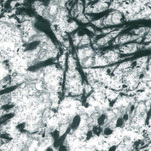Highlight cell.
Segmentation results:
<instances>
[{"instance_id": "1", "label": "cell", "mask_w": 151, "mask_h": 151, "mask_svg": "<svg viewBox=\"0 0 151 151\" xmlns=\"http://www.w3.org/2000/svg\"><path fill=\"white\" fill-rule=\"evenodd\" d=\"M92 53H93V51L90 48H81V49L78 50L77 55H78L80 60H83L87 57H90L92 55Z\"/></svg>"}, {"instance_id": "2", "label": "cell", "mask_w": 151, "mask_h": 151, "mask_svg": "<svg viewBox=\"0 0 151 151\" xmlns=\"http://www.w3.org/2000/svg\"><path fill=\"white\" fill-rule=\"evenodd\" d=\"M110 19H111V23L112 24H118L122 20V15L119 12H114V13L111 14Z\"/></svg>"}, {"instance_id": "3", "label": "cell", "mask_w": 151, "mask_h": 151, "mask_svg": "<svg viewBox=\"0 0 151 151\" xmlns=\"http://www.w3.org/2000/svg\"><path fill=\"white\" fill-rule=\"evenodd\" d=\"M58 12V6L56 4H51L49 7H48V14L50 16H54L56 15Z\"/></svg>"}, {"instance_id": "4", "label": "cell", "mask_w": 151, "mask_h": 151, "mask_svg": "<svg viewBox=\"0 0 151 151\" xmlns=\"http://www.w3.org/2000/svg\"><path fill=\"white\" fill-rule=\"evenodd\" d=\"M81 63H82V66H83V67H90V66H92V64H93V59H92L91 56H90V57H87L85 59L81 60Z\"/></svg>"}, {"instance_id": "5", "label": "cell", "mask_w": 151, "mask_h": 151, "mask_svg": "<svg viewBox=\"0 0 151 151\" xmlns=\"http://www.w3.org/2000/svg\"><path fill=\"white\" fill-rule=\"evenodd\" d=\"M6 75H7V69L5 68L4 65L0 64V80H2Z\"/></svg>"}, {"instance_id": "6", "label": "cell", "mask_w": 151, "mask_h": 151, "mask_svg": "<svg viewBox=\"0 0 151 151\" xmlns=\"http://www.w3.org/2000/svg\"><path fill=\"white\" fill-rule=\"evenodd\" d=\"M136 50V45H129V46H127V47H125L124 49H123V52H125V53H131V52H134Z\"/></svg>"}, {"instance_id": "7", "label": "cell", "mask_w": 151, "mask_h": 151, "mask_svg": "<svg viewBox=\"0 0 151 151\" xmlns=\"http://www.w3.org/2000/svg\"><path fill=\"white\" fill-rule=\"evenodd\" d=\"M9 100H10V96L9 95H2L0 97V102L2 104H7Z\"/></svg>"}, {"instance_id": "8", "label": "cell", "mask_w": 151, "mask_h": 151, "mask_svg": "<svg viewBox=\"0 0 151 151\" xmlns=\"http://www.w3.org/2000/svg\"><path fill=\"white\" fill-rule=\"evenodd\" d=\"M89 43H90V41H89V38L87 37L86 35L80 39V45H88Z\"/></svg>"}, {"instance_id": "9", "label": "cell", "mask_w": 151, "mask_h": 151, "mask_svg": "<svg viewBox=\"0 0 151 151\" xmlns=\"http://www.w3.org/2000/svg\"><path fill=\"white\" fill-rule=\"evenodd\" d=\"M144 110H145V105H144L143 103H141V104H139V105H138L136 112H137V113H139V114H141V113H143V112H144Z\"/></svg>"}, {"instance_id": "10", "label": "cell", "mask_w": 151, "mask_h": 151, "mask_svg": "<svg viewBox=\"0 0 151 151\" xmlns=\"http://www.w3.org/2000/svg\"><path fill=\"white\" fill-rule=\"evenodd\" d=\"M77 28V25L74 23V22H71L70 24H68V30L69 31H73L74 29H76Z\"/></svg>"}, {"instance_id": "11", "label": "cell", "mask_w": 151, "mask_h": 151, "mask_svg": "<svg viewBox=\"0 0 151 151\" xmlns=\"http://www.w3.org/2000/svg\"><path fill=\"white\" fill-rule=\"evenodd\" d=\"M108 39H109L108 37H105V38H102L101 40H99V41H98V44H99V45H103V44H105L106 42H107Z\"/></svg>"}, {"instance_id": "12", "label": "cell", "mask_w": 151, "mask_h": 151, "mask_svg": "<svg viewBox=\"0 0 151 151\" xmlns=\"http://www.w3.org/2000/svg\"><path fill=\"white\" fill-rule=\"evenodd\" d=\"M95 98H96L97 100H103L104 97H103V95H102L101 93H96V94H95Z\"/></svg>"}, {"instance_id": "13", "label": "cell", "mask_w": 151, "mask_h": 151, "mask_svg": "<svg viewBox=\"0 0 151 151\" xmlns=\"http://www.w3.org/2000/svg\"><path fill=\"white\" fill-rule=\"evenodd\" d=\"M50 114H51V113H50V110H48V109H47V110L45 111V113H44L43 117L45 118V119H46L47 117H49V116H50Z\"/></svg>"}, {"instance_id": "14", "label": "cell", "mask_w": 151, "mask_h": 151, "mask_svg": "<svg viewBox=\"0 0 151 151\" xmlns=\"http://www.w3.org/2000/svg\"><path fill=\"white\" fill-rule=\"evenodd\" d=\"M35 87L38 89V90H42V87H43V84L41 83V82H39V83H37L36 85H35Z\"/></svg>"}, {"instance_id": "15", "label": "cell", "mask_w": 151, "mask_h": 151, "mask_svg": "<svg viewBox=\"0 0 151 151\" xmlns=\"http://www.w3.org/2000/svg\"><path fill=\"white\" fill-rule=\"evenodd\" d=\"M31 144H32V145H37L38 142H37V141H32ZM28 149H36V147H32V146H30V147H28Z\"/></svg>"}, {"instance_id": "16", "label": "cell", "mask_w": 151, "mask_h": 151, "mask_svg": "<svg viewBox=\"0 0 151 151\" xmlns=\"http://www.w3.org/2000/svg\"><path fill=\"white\" fill-rule=\"evenodd\" d=\"M109 95H110V96H108V97H109L110 99H114V98L116 97V95H115L113 92H109Z\"/></svg>"}, {"instance_id": "17", "label": "cell", "mask_w": 151, "mask_h": 151, "mask_svg": "<svg viewBox=\"0 0 151 151\" xmlns=\"http://www.w3.org/2000/svg\"><path fill=\"white\" fill-rule=\"evenodd\" d=\"M94 24H95L96 26H100V24H101V21H100V20H98V21H95V22H94Z\"/></svg>"}, {"instance_id": "18", "label": "cell", "mask_w": 151, "mask_h": 151, "mask_svg": "<svg viewBox=\"0 0 151 151\" xmlns=\"http://www.w3.org/2000/svg\"><path fill=\"white\" fill-rule=\"evenodd\" d=\"M85 90H86V92L88 93V92H89L91 89H90V87H89V86H86V89H85Z\"/></svg>"}, {"instance_id": "19", "label": "cell", "mask_w": 151, "mask_h": 151, "mask_svg": "<svg viewBox=\"0 0 151 151\" xmlns=\"http://www.w3.org/2000/svg\"><path fill=\"white\" fill-rule=\"evenodd\" d=\"M148 68H149V70H150V72H151V59H150V61H149V64H148Z\"/></svg>"}, {"instance_id": "20", "label": "cell", "mask_w": 151, "mask_h": 151, "mask_svg": "<svg viewBox=\"0 0 151 151\" xmlns=\"http://www.w3.org/2000/svg\"><path fill=\"white\" fill-rule=\"evenodd\" d=\"M107 1H109V0H102V1H101V2H104V3H106V2H107Z\"/></svg>"}]
</instances>
